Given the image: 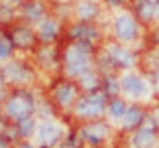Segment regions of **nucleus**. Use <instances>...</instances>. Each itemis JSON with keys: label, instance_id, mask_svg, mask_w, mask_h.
Here are the masks:
<instances>
[{"label": "nucleus", "instance_id": "24", "mask_svg": "<svg viewBox=\"0 0 159 148\" xmlns=\"http://www.w3.org/2000/svg\"><path fill=\"white\" fill-rule=\"evenodd\" d=\"M20 148H33V146H27V144H25V146H20Z\"/></svg>", "mask_w": 159, "mask_h": 148}, {"label": "nucleus", "instance_id": "2", "mask_svg": "<svg viewBox=\"0 0 159 148\" xmlns=\"http://www.w3.org/2000/svg\"><path fill=\"white\" fill-rule=\"evenodd\" d=\"M31 110H33V104H31V99L27 95H14L8 102V106H6L8 116L16 118V120H25Z\"/></svg>", "mask_w": 159, "mask_h": 148}, {"label": "nucleus", "instance_id": "17", "mask_svg": "<svg viewBox=\"0 0 159 148\" xmlns=\"http://www.w3.org/2000/svg\"><path fill=\"white\" fill-rule=\"evenodd\" d=\"M80 81H82V83H84L86 87H94V85H96V75H94V73H90V71L86 69L84 73L80 75Z\"/></svg>", "mask_w": 159, "mask_h": 148}, {"label": "nucleus", "instance_id": "22", "mask_svg": "<svg viewBox=\"0 0 159 148\" xmlns=\"http://www.w3.org/2000/svg\"><path fill=\"white\" fill-rule=\"evenodd\" d=\"M108 2H110V4H120L122 0H108Z\"/></svg>", "mask_w": 159, "mask_h": 148}, {"label": "nucleus", "instance_id": "18", "mask_svg": "<svg viewBox=\"0 0 159 148\" xmlns=\"http://www.w3.org/2000/svg\"><path fill=\"white\" fill-rule=\"evenodd\" d=\"M139 12H141V16H143V19H151V16L155 14V8L149 4V2H143V4L139 6Z\"/></svg>", "mask_w": 159, "mask_h": 148}, {"label": "nucleus", "instance_id": "13", "mask_svg": "<svg viewBox=\"0 0 159 148\" xmlns=\"http://www.w3.org/2000/svg\"><path fill=\"white\" fill-rule=\"evenodd\" d=\"M141 118H143V114H141L137 108H131V110H126V114H125V126L126 128H133V126H137L141 122Z\"/></svg>", "mask_w": 159, "mask_h": 148}, {"label": "nucleus", "instance_id": "19", "mask_svg": "<svg viewBox=\"0 0 159 148\" xmlns=\"http://www.w3.org/2000/svg\"><path fill=\"white\" fill-rule=\"evenodd\" d=\"M10 49H12V45H10L8 39H0V59L8 57L10 55Z\"/></svg>", "mask_w": 159, "mask_h": 148}, {"label": "nucleus", "instance_id": "12", "mask_svg": "<svg viewBox=\"0 0 159 148\" xmlns=\"http://www.w3.org/2000/svg\"><path fill=\"white\" fill-rule=\"evenodd\" d=\"M39 32H41V39H43V41H51V39L57 35V27H55V23H53V20H47V23L41 24Z\"/></svg>", "mask_w": 159, "mask_h": 148}, {"label": "nucleus", "instance_id": "14", "mask_svg": "<svg viewBox=\"0 0 159 148\" xmlns=\"http://www.w3.org/2000/svg\"><path fill=\"white\" fill-rule=\"evenodd\" d=\"M78 14L82 16V19H90V16H94L96 14V4H92V2H80L78 4Z\"/></svg>", "mask_w": 159, "mask_h": 148}, {"label": "nucleus", "instance_id": "1", "mask_svg": "<svg viewBox=\"0 0 159 148\" xmlns=\"http://www.w3.org/2000/svg\"><path fill=\"white\" fill-rule=\"evenodd\" d=\"M66 65H67V71L71 75L84 73L88 69V49H86V45L75 43L74 47H70L67 49V55H66Z\"/></svg>", "mask_w": 159, "mask_h": 148}, {"label": "nucleus", "instance_id": "7", "mask_svg": "<svg viewBox=\"0 0 159 148\" xmlns=\"http://www.w3.org/2000/svg\"><path fill=\"white\" fill-rule=\"evenodd\" d=\"M110 59L116 61L118 65H122V67L133 65V55L129 51H125V49H120V47H112V49H110Z\"/></svg>", "mask_w": 159, "mask_h": 148}, {"label": "nucleus", "instance_id": "6", "mask_svg": "<svg viewBox=\"0 0 159 148\" xmlns=\"http://www.w3.org/2000/svg\"><path fill=\"white\" fill-rule=\"evenodd\" d=\"M39 138H41V142H47V144L55 142L59 138V126L53 124V122H45L39 128Z\"/></svg>", "mask_w": 159, "mask_h": 148}, {"label": "nucleus", "instance_id": "10", "mask_svg": "<svg viewBox=\"0 0 159 148\" xmlns=\"http://www.w3.org/2000/svg\"><path fill=\"white\" fill-rule=\"evenodd\" d=\"M55 97L59 104H70L74 99V87L70 83H61L59 87L55 89Z\"/></svg>", "mask_w": 159, "mask_h": 148}, {"label": "nucleus", "instance_id": "23", "mask_svg": "<svg viewBox=\"0 0 159 148\" xmlns=\"http://www.w3.org/2000/svg\"><path fill=\"white\" fill-rule=\"evenodd\" d=\"M155 16H157V19H159V4L155 6Z\"/></svg>", "mask_w": 159, "mask_h": 148}, {"label": "nucleus", "instance_id": "5", "mask_svg": "<svg viewBox=\"0 0 159 148\" xmlns=\"http://www.w3.org/2000/svg\"><path fill=\"white\" fill-rule=\"evenodd\" d=\"M114 28H116V35L122 41H131L137 35V24L129 14H118L116 20H114Z\"/></svg>", "mask_w": 159, "mask_h": 148}, {"label": "nucleus", "instance_id": "20", "mask_svg": "<svg viewBox=\"0 0 159 148\" xmlns=\"http://www.w3.org/2000/svg\"><path fill=\"white\" fill-rule=\"evenodd\" d=\"M43 14V8H41V4H31L27 8V16L29 19H39Z\"/></svg>", "mask_w": 159, "mask_h": 148}, {"label": "nucleus", "instance_id": "8", "mask_svg": "<svg viewBox=\"0 0 159 148\" xmlns=\"http://www.w3.org/2000/svg\"><path fill=\"white\" fill-rule=\"evenodd\" d=\"M153 138H155L153 130H151V128H143V130H139V132L135 134L133 144H135L137 148H143V146H149V144L153 142Z\"/></svg>", "mask_w": 159, "mask_h": 148}, {"label": "nucleus", "instance_id": "4", "mask_svg": "<svg viewBox=\"0 0 159 148\" xmlns=\"http://www.w3.org/2000/svg\"><path fill=\"white\" fill-rule=\"evenodd\" d=\"M122 91L129 93L131 97H143L149 93V85L137 75H126L122 79Z\"/></svg>", "mask_w": 159, "mask_h": 148}, {"label": "nucleus", "instance_id": "16", "mask_svg": "<svg viewBox=\"0 0 159 148\" xmlns=\"http://www.w3.org/2000/svg\"><path fill=\"white\" fill-rule=\"evenodd\" d=\"M74 37H80V41H90L94 37V31L88 27H75L74 28Z\"/></svg>", "mask_w": 159, "mask_h": 148}, {"label": "nucleus", "instance_id": "15", "mask_svg": "<svg viewBox=\"0 0 159 148\" xmlns=\"http://www.w3.org/2000/svg\"><path fill=\"white\" fill-rule=\"evenodd\" d=\"M108 112H110V116H112V118H125L126 106L122 102H112V104H110V108H108Z\"/></svg>", "mask_w": 159, "mask_h": 148}, {"label": "nucleus", "instance_id": "21", "mask_svg": "<svg viewBox=\"0 0 159 148\" xmlns=\"http://www.w3.org/2000/svg\"><path fill=\"white\" fill-rule=\"evenodd\" d=\"M20 132H23L25 136H29V134H31V132H33V122H31V120H27V118H25V120L20 122Z\"/></svg>", "mask_w": 159, "mask_h": 148}, {"label": "nucleus", "instance_id": "3", "mask_svg": "<svg viewBox=\"0 0 159 148\" xmlns=\"http://www.w3.org/2000/svg\"><path fill=\"white\" fill-rule=\"evenodd\" d=\"M104 110V97L102 95H88L84 99H80L75 106V112L80 116H96Z\"/></svg>", "mask_w": 159, "mask_h": 148}, {"label": "nucleus", "instance_id": "9", "mask_svg": "<svg viewBox=\"0 0 159 148\" xmlns=\"http://www.w3.org/2000/svg\"><path fill=\"white\" fill-rule=\"evenodd\" d=\"M104 136H106V128H104L102 124L90 126V128L86 130V138H88L92 144H100V142H102V138H104Z\"/></svg>", "mask_w": 159, "mask_h": 148}, {"label": "nucleus", "instance_id": "11", "mask_svg": "<svg viewBox=\"0 0 159 148\" xmlns=\"http://www.w3.org/2000/svg\"><path fill=\"white\" fill-rule=\"evenodd\" d=\"M14 43L20 47H29L33 43V32L29 31V28H16L14 31Z\"/></svg>", "mask_w": 159, "mask_h": 148}]
</instances>
